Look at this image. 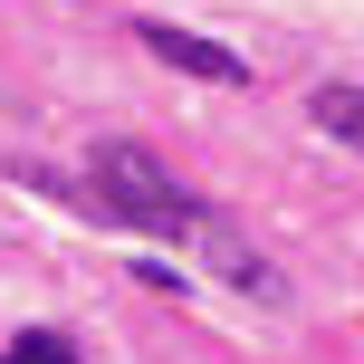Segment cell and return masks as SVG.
Returning a JSON list of instances; mask_svg holds the SVG:
<instances>
[{
    "mask_svg": "<svg viewBox=\"0 0 364 364\" xmlns=\"http://www.w3.org/2000/svg\"><path fill=\"white\" fill-rule=\"evenodd\" d=\"M87 211H96V220H125V230H154V240H182V250H201L240 297H278V269H269V259H259L250 240H240L230 220L192 192V182H173L144 144H96V154H87Z\"/></svg>",
    "mask_w": 364,
    "mask_h": 364,
    "instance_id": "6da1fadb",
    "label": "cell"
},
{
    "mask_svg": "<svg viewBox=\"0 0 364 364\" xmlns=\"http://www.w3.org/2000/svg\"><path fill=\"white\" fill-rule=\"evenodd\" d=\"M134 38H144L164 68H182V77H211V87H240V77H250V58H240V48H220V38L182 29V19H134Z\"/></svg>",
    "mask_w": 364,
    "mask_h": 364,
    "instance_id": "7a4b0ae2",
    "label": "cell"
},
{
    "mask_svg": "<svg viewBox=\"0 0 364 364\" xmlns=\"http://www.w3.org/2000/svg\"><path fill=\"white\" fill-rule=\"evenodd\" d=\"M307 115H316V134H336V144L364 154V87H346V77H336V87L307 96Z\"/></svg>",
    "mask_w": 364,
    "mask_h": 364,
    "instance_id": "3957f363",
    "label": "cell"
},
{
    "mask_svg": "<svg viewBox=\"0 0 364 364\" xmlns=\"http://www.w3.org/2000/svg\"><path fill=\"white\" fill-rule=\"evenodd\" d=\"M0 364H77V346L68 336H48V326H29V336H10V355Z\"/></svg>",
    "mask_w": 364,
    "mask_h": 364,
    "instance_id": "277c9868",
    "label": "cell"
}]
</instances>
